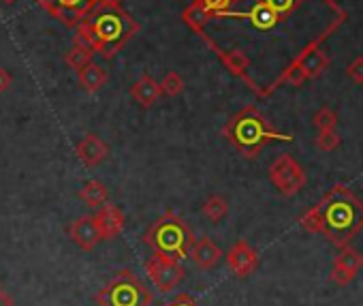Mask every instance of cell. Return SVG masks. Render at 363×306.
Segmentation results:
<instances>
[{
    "mask_svg": "<svg viewBox=\"0 0 363 306\" xmlns=\"http://www.w3.org/2000/svg\"><path fill=\"white\" fill-rule=\"evenodd\" d=\"M139 33V24L122 9H94L75 26V45L99 52L105 60L116 54Z\"/></svg>",
    "mask_w": 363,
    "mask_h": 306,
    "instance_id": "6da1fadb",
    "label": "cell"
},
{
    "mask_svg": "<svg viewBox=\"0 0 363 306\" xmlns=\"http://www.w3.org/2000/svg\"><path fill=\"white\" fill-rule=\"evenodd\" d=\"M320 214V236L342 248L363 229V202L344 185H333L316 204Z\"/></svg>",
    "mask_w": 363,
    "mask_h": 306,
    "instance_id": "7a4b0ae2",
    "label": "cell"
},
{
    "mask_svg": "<svg viewBox=\"0 0 363 306\" xmlns=\"http://www.w3.org/2000/svg\"><path fill=\"white\" fill-rule=\"evenodd\" d=\"M225 139L246 159L259 157V152L272 141H293L291 135L276 131L269 120L252 105L240 109L223 126Z\"/></svg>",
    "mask_w": 363,
    "mask_h": 306,
    "instance_id": "3957f363",
    "label": "cell"
},
{
    "mask_svg": "<svg viewBox=\"0 0 363 306\" xmlns=\"http://www.w3.org/2000/svg\"><path fill=\"white\" fill-rule=\"evenodd\" d=\"M143 242L152 248V253H160L179 261L191 253L195 238L184 219L175 212H164L147 227V231L143 234Z\"/></svg>",
    "mask_w": 363,
    "mask_h": 306,
    "instance_id": "277c9868",
    "label": "cell"
},
{
    "mask_svg": "<svg viewBox=\"0 0 363 306\" xmlns=\"http://www.w3.org/2000/svg\"><path fill=\"white\" fill-rule=\"evenodd\" d=\"M96 304L99 306H150L152 293L130 270H120L116 278L109 280L96 293Z\"/></svg>",
    "mask_w": 363,
    "mask_h": 306,
    "instance_id": "5b68a950",
    "label": "cell"
},
{
    "mask_svg": "<svg viewBox=\"0 0 363 306\" xmlns=\"http://www.w3.org/2000/svg\"><path fill=\"white\" fill-rule=\"evenodd\" d=\"M306 172L303 168L291 157V155H280L272 168H269V182L282 193L284 197L297 195L306 187Z\"/></svg>",
    "mask_w": 363,
    "mask_h": 306,
    "instance_id": "8992f818",
    "label": "cell"
},
{
    "mask_svg": "<svg viewBox=\"0 0 363 306\" xmlns=\"http://www.w3.org/2000/svg\"><path fill=\"white\" fill-rule=\"evenodd\" d=\"M145 274L152 280V285L162 293L173 291L184 280V268H182V263L160 253H152V257L145 261Z\"/></svg>",
    "mask_w": 363,
    "mask_h": 306,
    "instance_id": "52a82bcc",
    "label": "cell"
},
{
    "mask_svg": "<svg viewBox=\"0 0 363 306\" xmlns=\"http://www.w3.org/2000/svg\"><path fill=\"white\" fill-rule=\"evenodd\" d=\"M227 16H235V18H246L250 22V26L255 31H261V33H269V31H276L280 26H284V22H289L291 18L299 16V13H282L278 9H274L267 0H255L250 5V9L246 13H233L229 11Z\"/></svg>",
    "mask_w": 363,
    "mask_h": 306,
    "instance_id": "ba28073f",
    "label": "cell"
},
{
    "mask_svg": "<svg viewBox=\"0 0 363 306\" xmlns=\"http://www.w3.org/2000/svg\"><path fill=\"white\" fill-rule=\"evenodd\" d=\"M37 3L69 28H75L96 7V0H37Z\"/></svg>",
    "mask_w": 363,
    "mask_h": 306,
    "instance_id": "9c48e42d",
    "label": "cell"
},
{
    "mask_svg": "<svg viewBox=\"0 0 363 306\" xmlns=\"http://www.w3.org/2000/svg\"><path fill=\"white\" fill-rule=\"evenodd\" d=\"M361 268H363V255L348 244V246H342L340 253L333 257L329 278H331V283L346 287L354 280V276L361 272Z\"/></svg>",
    "mask_w": 363,
    "mask_h": 306,
    "instance_id": "30bf717a",
    "label": "cell"
},
{
    "mask_svg": "<svg viewBox=\"0 0 363 306\" xmlns=\"http://www.w3.org/2000/svg\"><path fill=\"white\" fill-rule=\"evenodd\" d=\"M227 266L235 276L246 278L259 268V253L248 240H238L227 251Z\"/></svg>",
    "mask_w": 363,
    "mask_h": 306,
    "instance_id": "8fae6325",
    "label": "cell"
},
{
    "mask_svg": "<svg viewBox=\"0 0 363 306\" xmlns=\"http://www.w3.org/2000/svg\"><path fill=\"white\" fill-rule=\"evenodd\" d=\"M75 157L79 159L82 165L86 168H96L101 165L107 157H109V146L94 133L84 135L77 143H75Z\"/></svg>",
    "mask_w": 363,
    "mask_h": 306,
    "instance_id": "7c38bea8",
    "label": "cell"
},
{
    "mask_svg": "<svg viewBox=\"0 0 363 306\" xmlns=\"http://www.w3.org/2000/svg\"><path fill=\"white\" fill-rule=\"evenodd\" d=\"M92 217L96 221V227H99L103 240H113L124 229V214L116 204L105 202L103 206L96 208V214H92Z\"/></svg>",
    "mask_w": 363,
    "mask_h": 306,
    "instance_id": "4fadbf2b",
    "label": "cell"
},
{
    "mask_svg": "<svg viewBox=\"0 0 363 306\" xmlns=\"http://www.w3.org/2000/svg\"><path fill=\"white\" fill-rule=\"evenodd\" d=\"M69 234H71V240H73L82 251H86V253H88V251H94V248L99 246V242L103 240V238H101V231H99V227H96L94 217H88V214L75 219V221L71 223V227H69Z\"/></svg>",
    "mask_w": 363,
    "mask_h": 306,
    "instance_id": "5bb4252c",
    "label": "cell"
},
{
    "mask_svg": "<svg viewBox=\"0 0 363 306\" xmlns=\"http://www.w3.org/2000/svg\"><path fill=\"white\" fill-rule=\"evenodd\" d=\"M191 259L195 261L197 268L212 270V268H216L220 263L223 251H220V246L212 238L203 236V238H199V240L193 242V246H191Z\"/></svg>",
    "mask_w": 363,
    "mask_h": 306,
    "instance_id": "9a60e30c",
    "label": "cell"
},
{
    "mask_svg": "<svg viewBox=\"0 0 363 306\" xmlns=\"http://www.w3.org/2000/svg\"><path fill=\"white\" fill-rule=\"evenodd\" d=\"M162 97V88H160V82H156L152 75H141L133 86H130V99L139 105V107H143V109H147V107H152L158 99Z\"/></svg>",
    "mask_w": 363,
    "mask_h": 306,
    "instance_id": "2e32d148",
    "label": "cell"
},
{
    "mask_svg": "<svg viewBox=\"0 0 363 306\" xmlns=\"http://www.w3.org/2000/svg\"><path fill=\"white\" fill-rule=\"evenodd\" d=\"M295 62L303 69L308 80H314L329 67V56L320 50V45H314V48L306 50Z\"/></svg>",
    "mask_w": 363,
    "mask_h": 306,
    "instance_id": "e0dca14e",
    "label": "cell"
},
{
    "mask_svg": "<svg viewBox=\"0 0 363 306\" xmlns=\"http://www.w3.org/2000/svg\"><path fill=\"white\" fill-rule=\"evenodd\" d=\"M77 80H79V86L88 94H94V92H99L107 84L109 75H107V71L99 62H88L84 69L77 71Z\"/></svg>",
    "mask_w": 363,
    "mask_h": 306,
    "instance_id": "ac0fdd59",
    "label": "cell"
},
{
    "mask_svg": "<svg viewBox=\"0 0 363 306\" xmlns=\"http://www.w3.org/2000/svg\"><path fill=\"white\" fill-rule=\"evenodd\" d=\"M77 197H79L86 206L99 208V206H103V204L109 200V191H107V187H105L101 180H88V182L79 189Z\"/></svg>",
    "mask_w": 363,
    "mask_h": 306,
    "instance_id": "d6986e66",
    "label": "cell"
},
{
    "mask_svg": "<svg viewBox=\"0 0 363 306\" xmlns=\"http://www.w3.org/2000/svg\"><path fill=\"white\" fill-rule=\"evenodd\" d=\"M220 58H223L225 67H227L233 75L246 77V80H248V69H250L252 62H250V56H248L246 52H242V50H229V52H223Z\"/></svg>",
    "mask_w": 363,
    "mask_h": 306,
    "instance_id": "ffe728a7",
    "label": "cell"
},
{
    "mask_svg": "<svg viewBox=\"0 0 363 306\" xmlns=\"http://www.w3.org/2000/svg\"><path fill=\"white\" fill-rule=\"evenodd\" d=\"M182 18H184V24L186 26H191L195 33H203L206 31V26H208V22L212 20V16L203 9V5L199 3V0H195V3L184 11V16H182Z\"/></svg>",
    "mask_w": 363,
    "mask_h": 306,
    "instance_id": "44dd1931",
    "label": "cell"
},
{
    "mask_svg": "<svg viewBox=\"0 0 363 306\" xmlns=\"http://www.w3.org/2000/svg\"><path fill=\"white\" fill-rule=\"evenodd\" d=\"M203 217H208L212 223H220L229 214V202L223 195H210L203 202Z\"/></svg>",
    "mask_w": 363,
    "mask_h": 306,
    "instance_id": "7402d4cb",
    "label": "cell"
},
{
    "mask_svg": "<svg viewBox=\"0 0 363 306\" xmlns=\"http://www.w3.org/2000/svg\"><path fill=\"white\" fill-rule=\"evenodd\" d=\"M92 54H94V52H92L90 48L73 45V50H71V52H67L65 62H67V67H69V69L79 71V69H84L88 62H92Z\"/></svg>",
    "mask_w": 363,
    "mask_h": 306,
    "instance_id": "603a6c76",
    "label": "cell"
},
{
    "mask_svg": "<svg viewBox=\"0 0 363 306\" xmlns=\"http://www.w3.org/2000/svg\"><path fill=\"white\" fill-rule=\"evenodd\" d=\"M314 143H316V148H318V150H323V152H333V150H337V148H340L342 137H340V133H337L335 129L318 131V135H316Z\"/></svg>",
    "mask_w": 363,
    "mask_h": 306,
    "instance_id": "cb8c5ba5",
    "label": "cell"
},
{
    "mask_svg": "<svg viewBox=\"0 0 363 306\" xmlns=\"http://www.w3.org/2000/svg\"><path fill=\"white\" fill-rule=\"evenodd\" d=\"M160 88H162V94L177 97V94H182V90H184V80H182V75L177 71H169L160 80Z\"/></svg>",
    "mask_w": 363,
    "mask_h": 306,
    "instance_id": "d4e9b609",
    "label": "cell"
},
{
    "mask_svg": "<svg viewBox=\"0 0 363 306\" xmlns=\"http://www.w3.org/2000/svg\"><path fill=\"white\" fill-rule=\"evenodd\" d=\"M312 124L318 129V131H329V129H337V114L331 109V107H320L314 118H312Z\"/></svg>",
    "mask_w": 363,
    "mask_h": 306,
    "instance_id": "484cf974",
    "label": "cell"
},
{
    "mask_svg": "<svg viewBox=\"0 0 363 306\" xmlns=\"http://www.w3.org/2000/svg\"><path fill=\"white\" fill-rule=\"evenodd\" d=\"M303 82H308V77H306L303 69H301L297 62H291V65L282 71V75H280V80H278V86H282V84H289V86H301Z\"/></svg>",
    "mask_w": 363,
    "mask_h": 306,
    "instance_id": "4316f807",
    "label": "cell"
},
{
    "mask_svg": "<svg viewBox=\"0 0 363 306\" xmlns=\"http://www.w3.org/2000/svg\"><path fill=\"white\" fill-rule=\"evenodd\" d=\"M199 3L212 18H225L231 11L235 0H199Z\"/></svg>",
    "mask_w": 363,
    "mask_h": 306,
    "instance_id": "83f0119b",
    "label": "cell"
},
{
    "mask_svg": "<svg viewBox=\"0 0 363 306\" xmlns=\"http://www.w3.org/2000/svg\"><path fill=\"white\" fill-rule=\"evenodd\" d=\"M299 225L308 234H320V214H318V208L312 206L310 210H306V214L299 219Z\"/></svg>",
    "mask_w": 363,
    "mask_h": 306,
    "instance_id": "f1b7e54d",
    "label": "cell"
},
{
    "mask_svg": "<svg viewBox=\"0 0 363 306\" xmlns=\"http://www.w3.org/2000/svg\"><path fill=\"white\" fill-rule=\"evenodd\" d=\"M346 75H348L352 82L363 84V56H357V58L346 67Z\"/></svg>",
    "mask_w": 363,
    "mask_h": 306,
    "instance_id": "f546056e",
    "label": "cell"
},
{
    "mask_svg": "<svg viewBox=\"0 0 363 306\" xmlns=\"http://www.w3.org/2000/svg\"><path fill=\"white\" fill-rule=\"evenodd\" d=\"M94 9H99V11H105V9H122V0H96V7Z\"/></svg>",
    "mask_w": 363,
    "mask_h": 306,
    "instance_id": "4dcf8cb0",
    "label": "cell"
},
{
    "mask_svg": "<svg viewBox=\"0 0 363 306\" xmlns=\"http://www.w3.org/2000/svg\"><path fill=\"white\" fill-rule=\"evenodd\" d=\"M13 84V77L7 69H0V92H7Z\"/></svg>",
    "mask_w": 363,
    "mask_h": 306,
    "instance_id": "1f68e13d",
    "label": "cell"
},
{
    "mask_svg": "<svg viewBox=\"0 0 363 306\" xmlns=\"http://www.w3.org/2000/svg\"><path fill=\"white\" fill-rule=\"evenodd\" d=\"M167 306H199L191 295H186V293H182V295H177L171 304H167Z\"/></svg>",
    "mask_w": 363,
    "mask_h": 306,
    "instance_id": "d6a6232c",
    "label": "cell"
},
{
    "mask_svg": "<svg viewBox=\"0 0 363 306\" xmlns=\"http://www.w3.org/2000/svg\"><path fill=\"white\" fill-rule=\"evenodd\" d=\"M0 306H16V302H13L11 293H9L5 287H0Z\"/></svg>",
    "mask_w": 363,
    "mask_h": 306,
    "instance_id": "836d02e7",
    "label": "cell"
},
{
    "mask_svg": "<svg viewBox=\"0 0 363 306\" xmlns=\"http://www.w3.org/2000/svg\"><path fill=\"white\" fill-rule=\"evenodd\" d=\"M3 3H7V5H13V3H16V0H3Z\"/></svg>",
    "mask_w": 363,
    "mask_h": 306,
    "instance_id": "e575fe53",
    "label": "cell"
},
{
    "mask_svg": "<svg viewBox=\"0 0 363 306\" xmlns=\"http://www.w3.org/2000/svg\"><path fill=\"white\" fill-rule=\"evenodd\" d=\"M361 86H363V84H361Z\"/></svg>",
    "mask_w": 363,
    "mask_h": 306,
    "instance_id": "d590c367",
    "label": "cell"
}]
</instances>
